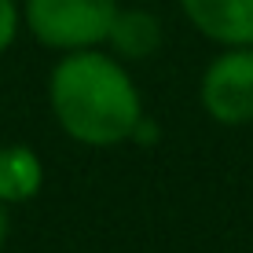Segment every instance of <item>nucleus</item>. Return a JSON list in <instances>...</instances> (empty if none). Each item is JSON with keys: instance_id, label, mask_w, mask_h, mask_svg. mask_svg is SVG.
Masks as SVG:
<instances>
[{"instance_id": "423d86ee", "label": "nucleus", "mask_w": 253, "mask_h": 253, "mask_svg": "<svg viewBox=\"0 0 253 253\" xmlns=\"http://www.w3.org/2000/svg\"><path fill=\"white\" fill-rule=\"evenodd\" d=\"M44 184V165H41L37 151L26 143H7L0 147V202L19 206L30 202Z\"/></svg>"}, {"instance_id": "1a4fd4ad", "label": "nucleus", "mask_w": 253, "mask_h": 253, "mask_svg": "<svg viewBox=\"0 0 253 253\" xmlns=\"http://www.w3.org/2000/svg\"><path fill=\"white\" fill-rule=\"evenodd\" d=\"M7 231H11V216H7V206L0 202V250H4V242H7Z\"/></svg>"}, {"instance_id": "20e7f679", "label": "nucleus", "mask_w": 253, "mask_h": 253, "mask_svg": "<svg viewBox=\"0 0 253 253\" xmlns=\"http://www.w3.org/2000/svg\"><path fill=\"white\" fill-rule=\"evenodd\" d=\"M187 22L224 48L253 44V0H180Z\"/></svg>"}, {"instance_id": "6e6552de", "label": "nucleus", "mask_w": 253, "mask_h": 253, "mask_svg": "<svg viewBox=\"0 0 253 253\" xmlns=\"http://www.w3.org/2000/svg\"><path fill=\"white\" fill-rule=\"evenodd\" d=\"M132 139H136L139 147H151L154 139H158V125H154V121L143 114V118L136 121V128H132Z\"/></svg>"}, {"instance_id": "f03ea898", "label": "nucleus", "mask_w": 253, "mask_h": 253, "mask_svg": "<svg viewBox=\"0 0 253 253\" xmlns=\"http://www.w3.org/2000/svg\"><path fill=\"white\" fill-rule=\"evenodd\" d=\"M118 0H26L22 19L33 41L55 51H81L107 44Z\"/></svg>"}, {"instance_id": "f257e3e1", "label": "nucleus", "mask_w": 253, "mask_h": 253, "mask_svg": "<svg viewBox=\"0 0 253 253\" xmlns=\"http://www.w3.org/2000/svg\"><path fill=\"white\" fill-rule=\"evenodd\" d=\"M48 103L59 128L84 147H114L132 139L143 99L125 66L95 48L63 51L48 77Z\"/></svg>"}, {"instance_id": "39448f33", "label": "nucleus", "mask_w": 253, "mask_h": 253, "mask_svg": "<svg viewBox=\"0 0 253 253\" xmlns=\"http://www.w3.org/2000/svg\"><path fill=\"white\" fill-rule=\"evenodd\" d=\"M107 44L114 48L118 59H128V63H139V59H151L154 51L162 48V22L158 15L143 11V7H118L114 22H110Z\"/></svg>"}, {"instance_id": "7ed1b4c3", "label": "nucleus", "mask_w": 253, "mask_h": 253, "mask_svg": "<svg viewBox=\"0 0 253 253\" xmlns=\"http://www.w3.org/2000/svg\"><path fill=\"white\" fill-rule=\"evenodd\" d=\"M202 110L216 125L242 128L253 121V44L224 48L198 81Z\"/></svg>"}, {"instance_id": "0eeeda50", "label": "nucleus", "mask_w": 253, "mask_h": 253, "mask_svg": "<svg viewBox=\"0 0 253 253\" xmlns=\"http://www.w3.org/2000/svg\"><path fill=\"white\" fill-rule=\"evenodd\" d=\"M19 19H22L19 4H15V0H0V55L19 37Z\"/></svg>"}]
</instances>
